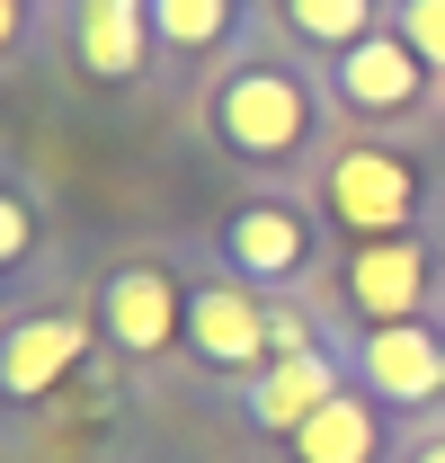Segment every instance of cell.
<instances>
[{"mask_svg": "<svg viewBox=\"0 0 445 463\" xmlns=\"http://www.w3.org/2000/svg\"><path fill=\"white\" fill-rule=\"evenodd\" d=\"M205 116H214V143L232 152V161L285 170V161H303L312 134H321V90H312L285 54H250V62H232V71L214 80Z\"/></svg>", "mask_w": 445, "mask_h": 463, "instance_id": "obj_1", "label": "cell"}, {"mask_svg": "<svg viewBox=\"0 0 445 463\" xmlns=\"http://www.w3.org/2000/svg\"><path fill=\"white\" fill-rule=\"evenodd\" d=\"M321 196L356 241H401L419 223V161L383 134H347L330 152V170H321Z\"/></svg>", "mask_w": 445, "mask_h": 463, "instance_id": "obj_2", "label": "cell"}, {"mask_svg": "<svg viewBox=\"0 0 445 463\" xmlns=\"http://www.w3.org/2000/svg\"><path fill=\"white\" fill-rule=\"evenodd\" d=\"M356 383L383 410H419L445 402V330L428 321H392V330H365L356 339Z\"/></svg>", "mask_w": 445, "mask_h": 463, "instance_id": "obj_3", "label": "cell"}, {"mask_svg": "<svg viewBox=\"0 0 445 463\" xmlns=\"http://www.w3.org/2000/svg\"><path fill=\"white\" fill-rule=\"evenodd\" d=\"M428 99V62L410 54L392 27H374L365 45H347V54H330V108L347 116H410Z\"/></svg>", "mask_w": 445, "mask_h": 463, "instance_id": "obj_4", "label": "cell"}, {"mask_svg": "<svg viewBox=\"0 0 445 463\" xmlns=\"http://www.w3.org/2000/svg\"><path fill=\"white\" fill-rule=\"evenodd\" d=\"M222 259H232V277L259 294H285L303 268H312V214L303 205H241L232 223H222Z\"/></svg>", "mask_w": 445, "mask_h": 463, "instance_id": "obj_5", "label": "cell"}, {"mask_svg": "<svg viewBox=\"0 0 445 463\" xmlns=\"http://www.w3.org/2000/svg\"><path fill=\"white\" fill-rule=\"evenodd\" d=\"M187 347L205 365H268V294L241 286V277H205L187 286Z\"/></svg>", "mask_w": 445, "mask_h": 463, "instance_id": "obj_6", "label": "cell"}, {"mask_svg": "<svg viewBox=\"0 0 445 463\" xmlns=\"http://www.w3.org/2000/svg\"><path fill=\"white\" fill-rule=\"evenodd\" d=\"M80 356H90V321L80 312H18L0 330V402H45Z\"/></svg>", "mask_w": 445, "mask_h": 463, "instance_id": "obj_7", "label": "cell"}, {"mask_svg": "<svg viewBox=\"0 0 445 463\" xmlns=\"http://www.w3.org/2000/svg\"><path fill=\"white\" fill-rule=\"evenodd\" d=\"M347 303L365 330H392V321H419L428 312V241L401 232V241H356L347 259Z\"/></svg>", "mask_w": 445, "mask_h": 463, "instance_id": "obj_8", "label": "cell"}, {"mask_svg": "<svg viewBox=\"0 0 445 463\" xmlns=\"http://www.w3.org/2000/svg\"><path fill=\"white\" fill-rule=\"evenodd\" d=\"M178 321H187V294H178V277L152 268V259L116 268L108 286H99V330H108L125 356H161V347L178 339Z\"/></svg>", "mask_w": 445, "mask_h": 463, "instance_id": "obj_9", "label": "cell"}, {"mask_svg": "<svg viewBox=\"0 0 445 463\" xmlns=\"http://www.w3.org/2000/svg\"><path fill=\"white\" fill-rule=\"evenodd\" d=\"M338 392H347V383H338V356H330V347L268 356V365L250 374V402H241V419H250V428H268V437H294V428H303V419H321Z\"/></svg>", "mask_w": 445, "mask_h": 463, "instance_id": "obj_10", "label": "cell"}, {"mask_svg": "<svg viewBox=\"0 0 445 463\" xmlns=\"http://www.w3.org/2000/svg\"><path fill=\"white\" fill-rule=\"evenodd\" d=\"M152 45V0H71V54L90 80H134Z\"/></svg>", "mask_w": 445, "mask_h": 463, "instance_id": "obj_11", "label": "cell"}, {"mask_svg": "<svg viewBox=\"0 0 445 463\" xmlns=\"http://www.w3.org/2000/svg\"><path fill=\"white\" fill-rule=\"evenodd\" d=\"M285 446H294V463H383V446H392L383 437V402H374V392H338V402L321 410V419H303Z\"/></svg>", "mask_w": 445, "mask_h": 463, "instance_id": "obj_12", "label": "cell"}, {"mask_svg": "<svg viewBox=\"0 0 445 463\" xmlns=\"http://www.w3.org/2000/svg\"><path fill=\"white\" fill-rule=\"evenodd\" d=\"M285 36L294 45H312V54H347V45H365L374 27H392L383 0H277Z\"/></svg>", "mask_w": 445, "mask_h": 463, "instance_id": "obj_13", "label": "cell"}, {"mask_svg": "<svg viewBox=\"0 0 445 463\" xmlns=\"http://www.w3.org/2000/svg\"><path fill=\"white\" fill-rule=\"evenodd\" d=\"M241 27V0H152V36L169 54H214Z\"/></svg>", "mask_w": 445, "mask_h": 463, "instance_id": "obj_14", "label": "cell"}, {"mask_svg": "<svg viewBox=\"0 0 445 463\" xmlns=\"http://www.w3.org/2000/svg\"><path fill=\"white\" fill-rule=\"evenodd\" d=\"M392 36L428 71H445V0H392Z\"/></svg>", "mask_w": 445, "mask_h": 463, "instance_id": "obj_15", "label": "cell"}, {"mask_svg": "<svg viewBox=\"0 0 445 463\" xmlns=\"http://www.w3.org/2000/svg\"><path fill=\"white\" fill-rule=\"evenodd\" d=\"M27 250H36V205H27L18 178H0V277H9Z\"/></svg>", "mask_w": 445, "mask_h": 463, "instance_id": "obj_16", "label": "cell"}, {"mask_svg": "<svg viewBox=\"0 0 445 463\" xmlns=\"http://www.w3.org/2000/svg\"><path fill=\"white\" fill-rule=\"evenodd\" d=\"M27 27H36V0H0V54H18Z\"/></svg>", "mask_w": 445, "mask_h": 463, "instance_id": "obj_17", "label": "cell"}, {"mask_svg": "<svg viewBox=\"0 0 445 463\" xmlns=\"http://www.w3.org/2000/svg\"><path fill=\"white\" fill-rule=\"evenodd\" d=\"M410 463H445V428H437V437H419V446H410Z\"/></svg>", "mask_w": 445, "mask_h": 463, "instance_id": "obj_18", "label": "cell"}]
</instances>
